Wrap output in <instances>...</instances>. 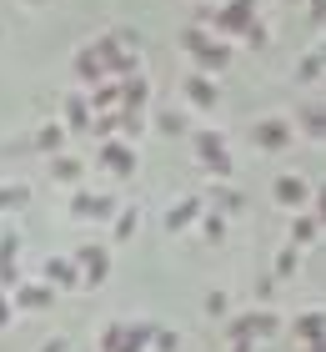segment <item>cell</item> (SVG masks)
Segmentation results:
<instances>
[{
    "instance_id": "obj_1",
    "label": "cell",
    "mask_w": 326,
    "mask_h": 352,
    "mask_svg": "<svg viewBox=\"0 0 326 352\" xmlns=\"http://www.w3.org/2000/svg\"><path fill=\"white\" fill-rule=\"evenodd\" d=\"M181 45H186V56H191V71L221 76L226 66H231V45H226L211 25H201V21H191V25L181 30Z\"/></svg>"
},
{
    "instance_id": "obj_2",
    "label": "cell",
    "mask_w": 326,
    "mask_h": 352,
    "mask_svg": "<svg viewBox=\"0 0 326 352\" xmlns=\"http://www.w3.org/2000/svg\"><path fill=\"white\" fill-rule=\"evenodd\" d=\"M191 151L211 176H231V151H226V136L221 131H191Z\"/></svg>"
},
{
    "instance_id": "obj_3",
    "label": "cell",
    "mask_w": 326,
    "mask_h": 352,
    "mask_svg": "<svg viewBox=\"0 0 326 352\" xmlns=\"http://www.w3.org/2000/svg\"><path fill=\"white\" fill-rule=\"evenodd\" d=\"M251 141H256V151H286L296 141V126L286 116H261V121H251Z\"/></svg>"
},
{
    "instance_id": "obj_4",
    "label": "cell",
    "mask_w": 326,
    "mask_h": 352,
    "mask_svg": "<svg viewBox=\"0 0 326 352\" xmlns=\"http://www.w3.org/2000/svg\"><path fill=\"white\" fill-rule=\"evenodd\" d=\"M95 162L116 176V182H126V176H136V146H126L121 136H110V141L95 146Z\"/></svg>"
},
{
    "instance_id": "obj_5",
    "label": "cell",
    "mask_w": 326,
    "mask_h": 352,
    "mask_svg": "<svg viewBox=\"0 0 326 352\" xmlns=\"http://www.w3.org/2000/svg\"><path fill=\"white\" fill-rule=\"evenodd\" d=\"M276 332H281V317H276V312H266V307H256V312H246V317H236V322H231V342L276 338Z\"/></svg>"
},
{
    "instance_id": "obj_6",
    "label": "cell",
    "mask_w": 326,
    "mask_h": 352,
    "mask_svg": "<svg viewBox=\"0 0 326 352\" xmlns=\"http://www.w3.org/2000/svg\"><path fill=\"white\" fill-rule=\"evenodd\" d=\"M181 101L191 111H216L221 101V91H216V76H206V71H191L186 81H181Z\"/></svg>"
},
{
    "instance_id": "obj_7",
    "label": "cell",
    "mask_w": 326,
    "mask_h": 352,
    "mask_svg": "<svg viewBox=\"0 0 326 352\" xmlns=\"http://www.w3.org/2000/svg\"><path fill=\"white\" fill-rule=\"evenodd\" d=\"M71 66H75V81H80V86H101V81H110V66H106V56H101V45H95V41L80 45Z\"/></svg>"
},
{
    "instance_id": "obj_8",
    "label": "cell",
    "mask_w": 326,
    "mask_h": 352,
    "mask_svg": "<svg viewBox=\"0 0 326 352\" xmlns=\"http://www.w3.org/2000/svg\"><path fill=\"white\" fill-rule=\"evenodd\" d=\"M271 201H276V206H286V212H301V206L312 201V186H306V176L281 171V176L271 182Z\"/></svg>"
},
{
    "instance_id": "obj_9",
    "label": "cell",
    "mask_w": 326,
    "mask_h": 352,
    "mask_svg": "<svg viewBox=\"0 0 326 352\" xmlns=\"http://www.w3.org/2000/svg\"><path fill=\"white\" fill-rule=\"evenodd\" d=\"M75 262H80V282H86V287H101L110 277V252L106 247H80Z\"/></svg>"
},
{
    "instance_id": "obj_10",
    "label": "cell",
    "mask_w": 326,
    "mask_h": 352,
    "mask_svg": "<svg viewBox=\"0 0 326 352\" xmlns=\"http://www.w3.org/2000/svg\"><path fill=\"white\" fill-rule=\"evenodd\" d=\"M65 136H71V126H60V121H40V126H36V136H30V146H36L40 156H60V151H65Z\"/></svg>"
},
{
    "instance_id": "obj_11",
    "label": "cell",
    "mask_w": 326,
    "mask_h": 352,
    "mask_svg": "<svg viewBox=\"0 0 326 352\" xmlns=\"http://www.w3.org/2000/svg\"><path fill=\"white\" fill-rule=\"evenodd\" d=\"M201 217H206V201H201V197H181V201L166 212V232L176 236V232H186L191 221H201Z\"/></svg>"
},
{
    "instance_id": "obj_12",
    "label": "cell",
    "mask_w": 326,
    "mask_h": 352,
    "mask_svg": "<svg viewBox=\"0 0 326 352\" xmlns=\"http://www.w3.org/2000/svg\"><path fill=\"white\" fill-rule=\"evenodd\" d=\"M71 217H95V221H106V217H116V201H110V197H95V191H75V197H71Z\"/></svg>"
},
{
    "instance_id": "obj_13",
    "label": "cell",
    "mask_w": 326,
    "mask_h": 352,
    "mask_svg": "<svg viewBox=\"0 0 326 352\" xmlns=\"http://www.w3.org/2000/svg\"><path fill=\"white\" fill-rule=\"evenodd\" d=\"M145 106H151V81H145V71L126 76V81H121V111H136V116H141Z\"/></svg>"
},
{
    "instance_id": "obj_14",
    "label": "cell",
    "mask_w": 326,
    "mask_h": 352,
    "mask_svg": "<svg viewBox=\"0 0 326 352\" xmlns=\"http://www.w3.org/2000/svg\"><path fill=\"white\" fill-rule=\"evenodd\" d=\"M40 277L51 287H80V272H75V257H45Z\"/></svg>"
},
{
    "instance_id": "obj_15",
    "label": "cell",
    "mask_w": 326,
    "mask_h": 352,
    "mask_svg": "<svg viewBox=\"0 0 326 352\" xmlns=\"http://www.w3.org/2000/svg\"><path fill=\"white\" fill-rule=\"evenodd\" d=\"M51 176H56L60 186H80L86 162H80V156H71V151H60V156H51Z\"/></svg>"
},
{
    "instance_id": "obj_16",
    "label": "cell",
    "mask_w": 326,
    "mask_h": 352,
    "mask_svg": "<svg viewBox=\"0 0 326 352\" xmlns=\"http://www.w3.org/2000/svg\"><path fill=\"white\" fill-rule=\"evenodd\" d=\"M91 121H95L91 116V96L75 91L71 101H65V126H71V131H91Z\"/></svg>"
},
{
    "instance_id": "obj_17",
    "label": "cell",
    "mask_w": 326,
    "mask_h": 352,
    "mask_svg": "<svg viewBox=\"0 0 326 352\" xmlns=\"http://www.w3.org/2000/svg\"><path fill=\"white\" fill-rule=\"evenodd\" d=\"M296 126H301L306 136H316V141H321V136H326V101L301 106V111H296Z\"/></svg>"
},
{
    "instance_id": "obj_18",
    "label": "cell",
    "mask_w": 326,
    "mask_h": 352,
    "mask_svg": "<svg viewBox=\"0 0 326 352\" xmlns=\"http://www.w3.org/2000/svg\"><path fill=\"white\" fill-rule=\"evenodd\" d=\"M316 236H321V217H306V212L291 217V247H312Z\"/></svg>"
},
{
    "instance_id": "obj_19",
    "label": "cell",
    "mask_w": 326,
    "mask_h": 352,
    "mask_svg": "<svg viewBox=\"0 0 326 352\" xmlns=\"http://www.w3.org/2000/svg\"><path fill=\"white\" fill-rule=\"evenodd\" d=\"M86 96H91V111H116V106H121V81H116V76H110V81L91 86Z\"/></svg>"
},
{
    "instance_id": "obj_20",
    "label": "cell",
    "mask_w": 326,
    "mask_h": 352,
    "mask_svg": "<svg viewBox=\"0 0 326 352\" xmlns=\"http://www.w3.org/2000/svg\"><path fill=\"white\" fill-rule=\"evenodd\" d=\"M136 227H141V212H136V206H121L116 221H110V242H130Z\"/></svg>"
},
{
    "instance_id": "obj_21",
    "label": "cell",
    "mask_w": 326,
    "mask_h": 352,
    "mask_svg": "<svg viewBox=\"0 0 326 352\" xmlns=\"http://www.w3.org/2000/svg\"><path fill=\"white\" fill-rule=\"evenodd\" d=\"M15 252H21V236H15V232H5V236H0V287H10L15 282Z\"/></svg>"
},
{
    "instance_id": "obj_22",
    "label": "cell",
    "mask_w": 326,
    "mask_h": 352,
    "mask_svg": "<svg viewBox=\"0 0 326 352\" xmlns=\"http://www.w3.org/2000/svg\"><path fill=\"white\" fill-rule=\"evenodd\" d=\"M156 131H161V136H186V131H191V126H186V111L161 106V111H156Z\"/></svg>"
},
{
    "instance_id": "obj_23",
    "label": "cell",
    "mask_w": 326,
    "mask_h": 352,
    "mask_svg": "<svg viewBox=\"0 0 326 352\" xmlns=\"http://www.w3.org/2000/svg\"><path fill=\"white\" fill-rule=\"evenodd\" d=\"M15 302H21L25 312H40V307H51V282H40V287H21V292H15Z\"/></svg>"
},
{
    "instance_id": "obj_24",
    "label": "cell",
    "mask_w": 326,
    "mask_h": 352,
    "mask_svg": "<svg viewBox=\"0 0 326 352\" xmlns=\"http://www.w3.org/2000/svg\"><path fill=\"white\" fill-rule=\"evenodd\" d=\"M321 76H326V60H321V51H312V56H301V60H296V81H301V86H316Z\"/></svg>"
},
{
    "instance_id": "obj_25",
    "label": "cell",
    "mask_w": 326,
    "mask_h": 352,
    "mask_svg": "<svg viewBox=\"0 0 326 352\" xmlns=\"http://www.w3.org/2000/svg\"><path fill=\"white\" fill-rule=\"evenodd\" d=\"M296 252H301V247H291V242H286L281 252H276V272H271V277H276V282H286V277H291V272H296Z\"/></svg>"
},
{
    "instance_id": "obj_26",
    "label": "cell",
    "mask_w": 326,
    "mask_h": 352,
    "mask_svg": "<svg viewBox=\"0 0 326 352\" xmlns=\"http://www.w3.org/2000/svg\"><path fill=\"white\" fill-rule=\"evenodd\" d=\"M25 201H30V186H0V212H15Z\"/></svg>"
},
{
    "instance_id": "obj_27",
    "label": "cell",
    "mask_w": 326,
    "mask_h": 352,
    "mask_svg": "<svg viewBox=\"0 0 326 352\" xmlns=\"http://www.w3.org/2000/svg\"><path fill=\"white\" fill-rule=\"evenodd\" d=\"M201 236H206V242H221V236H226V217L221 212H206L201 217Z\"/></svg>"
},
{
    "instance_id": "obj_28",
    "label": "cell",
    "mask_w": 326,
    "mask_h": 352,
    "mask_svg": "<svg viewBox=\"0 0 326 352\" xmlns=\"http://www.w3.org/2000/svg\"><path fill=\"white\" fill-rule=\"evenodd\" d=\"M241 41H246L251 51H261V45H271V30H266V21H261V15H256V21L246 25V36H241Z\"/></svg>"
},
{
    "instance_id": "obj_29",
    "label": "cell",
    "mask_w": 326,
    "mask_h": 352,
    "mask_svg": "<svg viewBox=\"0 0 326 352\" xmlns=\"http://www.w3.org/2000/svg\"><path fill=\"white\" fill-rule=\"evenodd\" d=\"M296 332H306L312 342H321V332H326V312H306L301 322H296Z\"/></svg>"
},
{
    "instance_id": "obj_30",
    "label": "cell",
    "mask_w": 326,
    "mask_h": 352,
    "mask_svg": "<svg viewBox=\"0 0 326 352\" xmlns=\"http://www.w3.org/2000/svg\"><path fill=\"white\" fill-rule=\"evenodd\" d=\"M201 307H206V317H226V312H231V297H226L221 287H216V292H206Z\"/></svg>"
},
{
    "instance_id": "obj_31",
    "label": "cell",
    "mask_w": 326,
    "mask_h": 352,
    "mask_svg": "<svg viewBox=\"0 0 326 352\" xmlns=\"http://www.w3.org/2000/svg\"><path fill=\"white\" fill-rule=\"evenodd\" d=\"M216 201L226 206V212H236V206H241V197H236V191H231V186H216Z\"/></svg>"
},
{
    "instance_id": "obj_32",
    "label": "cell",
    "mask_w": 326,
    "mask_h": 352,
    "mask_svg": "<svg viewBox=\"0 0 326 352\" xmlns=\"http://www.w3.org/2000/svg\"><path fill=\"white\" fill-rule=\"evenodd\" d=\"M176 347H181L176 332H156V352H176Z\"/></svg>"
},
{
    "instance_id": "obj_33",
    "label": "cell",
    "mask_w": 326,
    "mask_h": 352,
    "mask_svg": "<svg viewBox=\"0 0 326 352\" xmlns=\"http://www.w3.org/2000/svg\"><path fill=\"white\" fill-rule=\"evenodd\" d=\"M306 15H312L316 25H326V0H306Z\"/></svg>"
},
{
    "instance_id": "obj_34",
    "label": "cell",
    "mask_w": 326,
    "mask_h": 352,
    "mask_svg": "<svg viewBox=\"0 0 326 352\" xmlns=\"http://www.w3.org/2000/svg\"><path fill=\"white\" fill-rule=\"evenodd\" d=\"M40 352H65V338H51V342H40Z\"/></svg>"
},
{
    "instance_id": "obj_35",
    "label": "cell",
    "mask_w": 326,
    "mask_h": 352,
    "mask_svg": "<svg viewBox=\"0 0 326 352\" xmlns=\"http://www.w3.org/2000/svg\"><path fill=\"white\" fill-rule=\"evenodd\" d=\"M5 322H10V302L0 297V327H5Z\"/></svg>"
},
{
    "instance_id": "obj_36",
    "label": "cell",
    "mask_w": 326,
    "mask_h": 352,
    "mask_svg": "<svg viewBox=\"0 0 326 352\" xmlns=\"http://www.w3.org/2000/svg\"><path fill=\"white\" fill-rule=\"evenodd\" d=\"M231 352H251V342H231Z\"/></svg>"
},
{
    "instance_id": "obj_37",
    "label": "cell",
    "mask_w": 326,
    "mask_h": 352,
    "mask_svg": "<svg viewBox=\"0 0 326 352\" xmlns=\"http://www.w3.org/2000/svg\"><path fill=\"white\" fill-rule=\"evenodd\" d=\"M25 6H45V0H25Z\"/></svg>"
},
{
    "instance_id": "obj_38",
    "label": "cell",
    "mask_w": 326,
    "mask_h": 352,
    "mask_svg": "<svg viewBox=\"0 0 326 352\" xmlns=\"http://www.w3.org/2000/svg\"><path fill=\"white\" fill-rule=\"evenodd\" d=\"M321 60H326V45H321Z\"/></svg>"
},
{
    "instance_id": "obj_39",
    "label": "cell",
    "mask_w": 326,
    "mask_h": 352,
    "mask_svg": "<svg viewBox=\"0 0 326 352\" xmlns=\"http://www.w3.org/2000/svg\"><path fill=\"white\" fill-rule=\"evenodd\" d=\"M0 36H5V30H0Z\"/></svg>"
}]
</instances>
